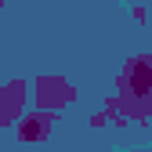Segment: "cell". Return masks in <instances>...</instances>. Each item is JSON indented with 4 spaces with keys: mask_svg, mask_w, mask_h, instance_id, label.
Returning <instances> with one entry per match:
<instances>
[{
    "mask_svg": "<svg viewBox=\"0 0 152 152\" xmlns=\"http://www.w3.org/2000/svg\"><path fill=\"white\" fill-rule=\"evenodd\" d=\"M152 83V58H134V62H127L123 69V80H120V94H123V109L130 112V116H138L145 120L148 116V105L141 94L148 91Z\"/></svg>",
    "mask_w": 152,
    "mask_h": 152,
    "instance_id": "obj_1",
    "label": "cell"
},
{
    "mask_svg": "<svg viewBox=\"0 0 152 152\" xmlns=\"http://www.w3.org/2000/svg\"><path fill=\"white\" fill-rule=\"evenodd\" d=\"M51 123H54V120L44 112V116H36L33 123H26V127H22V138H26V141H36V138H44V130H51Z\"/></svg>",
    "mask_w": 152,
    "mask_h": 152,
    "instance_id": "obj_2",
    "label": "cell"
},
{
    "mask_svg": "<svg viewBox=\"0 0 152 152\" xmlns=\"http://www.w3.org/2000/svg\"><path fill=\"white\" fill-rule=\"evenodd\" d=\"M0 4H4V0H0Z\"/></svg>",
    "mask_w": 152,
    "mask_h": 152,
    "instance_id": "obj_3",
    "label": "cell"
}]
</instances>
